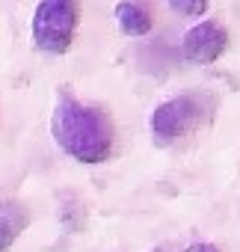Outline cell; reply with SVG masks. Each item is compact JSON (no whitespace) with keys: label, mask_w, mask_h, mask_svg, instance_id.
<instances>
[{"label":"cell","mask_w":240,"mask_h":252,"mask_svg":"<svg viewBox=\"0 0 240 252\" xmlns=\"http://www.w3.org/2000/svg\"><path fill=\"white\" fill-rule=\"evenodd\" d=\"M51 134L71 160L86 166L104 163L116 149V125L110 113L74 95H60L51 119Z\"/></svg>","instance_id":"cell-1"},{"label":"cell","mask_w":240,"mask_h":252,"mask_svg":"<svg viewBox=\"0 0 240 252\" xmlns=\"http://www.w3.org/2000/svg\"><path fill=\"white\" fill-rule=\"evenodd\" d=\"M213 116V98L205 92H187L163 101L151 113V137L157 146H172L184 137H190L196 128Z\"/></svg>","instance_id":"cell-2"},{"label":"cell","mask_w":240,"mask_h":252,"mask_svg":"<svg viewBox=\"0 0 240 252\" xmlns=\"http://www.w3.org/2000/svg\"><path fill=\"white\" fill-rule=\"evenodd\" d=\"M80 24V3L77 0H39L33 12V45L42 54L62 57L71 51Z\"/></svg>","instance_id":"cell-3"},{"label":"cell","mask_w":240,"mask_h":252,"mask_svg":"<svg viewBox=\"0 0 240 252\" xmlns=\"http://www.w3.org/2000/svg\"><path fill=\"white\" fill-rule=\"evenodd\" d=\"M225 51H228V33L216 21H199L184 33V42H181V54L193 65H210Z\"/></svg>","instance_id":"cell-4"},{"label":"cell","mask_w":240,"mask_h":252,"mask_svg":"<svg viewBox=\"0 0 240 252\" xmlns=\"http://www.w3.org/2000/svg\"><path fill=\"white\" fill-rule=\"evenodd\" d=\"M116 24L125 36L131 39H140V36H149L151 33V15L143 3H134V0H119L116 3Z\"/></svg>","instance_id":"cell-5"},{"label":"cell","mask_w":240,"mask_h":252,"mask_svg":"<svg viewBox=\"0 0 240 252\" xmlns=\"http://www.w3.org/2000/svg\"><path fill=\"white\" fill-rule=\"evenodd\" d=\"M30 222V214L18 202H3L0 205V252H9L12 243L24 234Z\"/></svg>","instance_id":"cell-6"},{"label":"cell","mask_w":240,"mask_h":252,"mask_svg":"<svg viewBox=\"0 0 240 252\" xmlns=\"http://www.w3.org/2000/svg\"><path fill=\"white\" fill-rule=\"evenodd\" d=\"M166 3L172 12H178L184 18H202L210 6V0H166Z\"/></svg>","instance_id":"cell-7"},{"label":"cell","mask_w":240,"mask_h":252,"mask_svg":"<svg viewBox=\"0 0 240 252\" xmlns=\"http://www.w3.org/2000/svg\"><path fill=\"white\" fill-rule=\"evenodd\" d=\"M181 252H219L213 243H190L187 249H181Z\"/></svg>","instance_id":"cell-8"}]
</instances>
